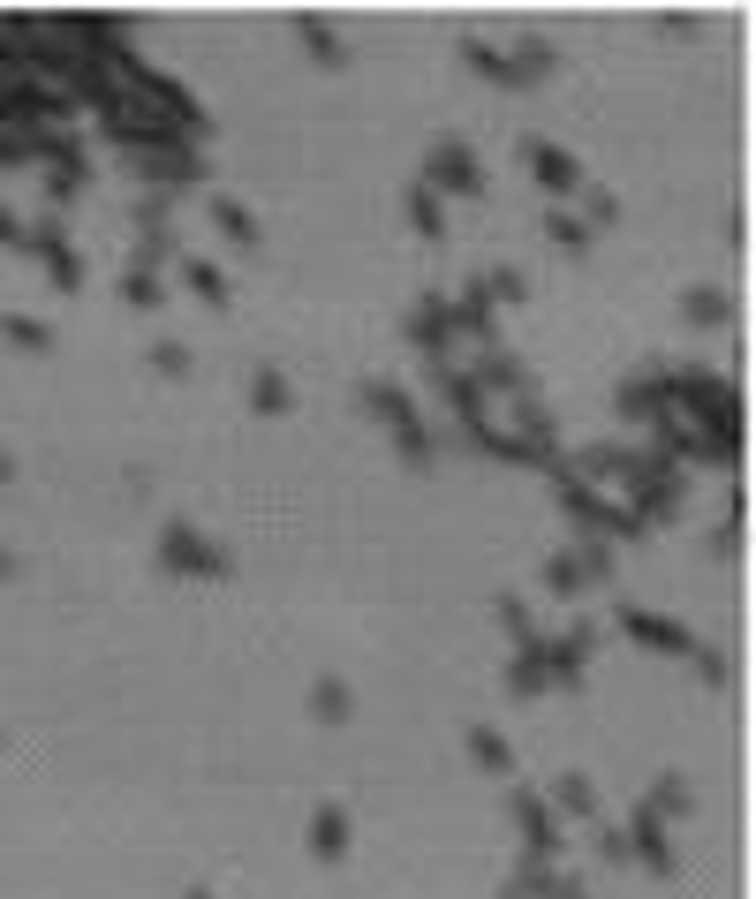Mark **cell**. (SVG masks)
Segmentation results:
<instances>
[{"instance_id":"7c38bea8","label":"cell","mask_w":756,"mask_h":899,"mask_svg":"<svg viewBox=\"0 0 756 899\" xmlns=\"http://www.w3.org/2000/svg\"><path fill=\"white\" fill-rule=\"evenodd\" d=\"M182 280H189L197 295H205V303H227V280H220L212 265H182Z\"/></svg>"},{"instance_id":"e0dca14e","label":"cell","mask_w":756,"mask_h":899,"mask_svg":"<svg viewBox=\"0 0 756 899\" xmlns=\"http://www.w3.org/2000/svg\"><path fill=\"white\" fill-rule=\"evenodd\" d=\"M121 288H129V303H144V310L159 303V280H144V272H129V280H121Z\"/></svg>"},{"instance_id":"ffe728a7","label":"cell","mask_w":756,"mask_h":899,"mask_svg":"<svg viewBox=\"0 0 756 899\" xmlns=\"http://www.w3.org/2000/svg\"><path fill=\"white\" fill-rule=\"evenodd\" d=\"M189 899H205V892H189Z\"/></svg>"},{"instance_id":"4fadbf2b","label":"cell","mask_w":756,"mask_h":899,"mask_svg":"<svg viewBox=\"0 0 756 899\" xmlns=\"http://www.w3.org/2000/svg\"><path fill=\"white\" fill-rule=\"evenodd\" d=\"M250 401H258V408H273V416H280V408H288V386H280V371H258V386H250Z\"/></svg>"},{"instance_id":"7a4b0ae2","label":"cell","mask_w":756,"mask_h":899,"mask_svg":"<svg viewBox=\"0 0 756 899\" xmlns=\"http://www.w3.org/2000/svg\"><path fill=\"white\" fill-rule=\"evenodd\" d=\"M620 628H628V635H643L651 650H688V635H681V628H666L658 612H620Z\"/></svg>"},{"instance_id":"5bb4252c","label":"cell","mask_w":756,"mask_h":899,"mask_svg":"<svg viewBox=\"0 0 756 899\" xmlns=\"http://www.w3.org/2000/svg\"><path fill=\"white\" fill-rule=\"evenodd\" d=\"M0 333L23 340V348H53V333H46V325H31V318H0Z\"/></svg>"},{"instance_id":"30bf717a","label":"cell","mask_w":756,"mask_h":899,"mask_svg":"<svg viewBox=\"0 0 756 899\" xmlns=\"http://www.w3.org/2000/svg\"><path fill=\"white\" fill-rule=\"evenodd\" d=\"M688 318H696V325H719L726 318V295L719 288H688Z\"/></svg>"},{"instance_id":"6da1fadb","label":"cell","mask_w":756,"mask_h":899,"mask_svg":"<svg viewBox=\"0 0 756 899\" xmlns=\"http://www.w3.org/2000/svg\"><path fill=\"white\" fill-rule=\"evenodd\" d=\"M167 567H182V575H227L220 544H212V537H197L189 522H174V529H167Z\"/></svg>"},{"instance_id":"277c9868","label":"cell","mask_w":756,"mask_h":899,"mask_svg":"<svg viewBox=\"0 0 756 899\" xmlns=\"http://www.w3.org/2000/svg\"><path fill=\"white\" fill-rule=\"evenodd\" d=\"M310 847L326 854V862H341V847H348V816H341V809H318V816H310Z\"/></svg>"},{"instance_id":"8992f818","label":"cell","mask_w":756,"mask_h":899,"mask_svg":"<svg viewBox=\"0 0 756 899\" xmlns=\"http://www.w3.org/2000/svg\"><path fill=\"white\" fill-rule=\"evenodd\" d=\"M545 235L560 242V250H590V227L575 220V212H560V204H552V212H545Z\"/></svg>"},{"instance_id":"9c48e42d","label":"cell","mask_w":756,"mask_h":899,"mask_svg":"<svg viewBox=\"0 0 756 899\" xmlns=\"http://www.w3.org/2000/svg\"><path fill=\"white\" fill-rule=\"evenodd\" d=\"M409 220L424 227V235H447V212L431 204V189H409Z\"/></svg>"},{"instance_id":"ac0fdd59","label":"cell","mask_w":756,"mask_h":899,"mask_svg":"<svg viewBox=\"0 0 756 899\" xmlns=\"http://www.w3.org/2000/svg\"><path fill=\"white\" fill-rule=\"evenodd\" d=\"M0 242H23V220H16V212H0Z\"/></svg>"},{"instance_id":"9a60e30c","label":"cell","mask_w":756,"mask_h":899,"mask_svg":"<svg viewBox=\"0 0 756 899\" xmlns=\"http://www.w3.org/2000/svg\"><path fill=\"white\" fill-rule=\"evenodd\" d=\"M469 748H477V764H499V771H507V748H499V733H469Z\"/></svg>"},{"instance_id":"2e32d148","label":"cell","mask_w":756,"mask_h":899,"mask_svg":"<svg viewBox=\"0 0 756 899\" xmlns=\"http://www.w3.org/2000/svg\"><path fill=\"white\" fill-rule=\"evenodd\" d=\"M152 363H159V371H167V378H182V371H189V348H174V340H159V348H152Z\"/></svg>"},{"instance_id":"8fae6325","label":"cell","mask_w":756,"mask_h":899,"mask_svg":"<svg viewBox=\"0 0 756 899\" xmlns=\"http://www.w3.org/2000/svg\"><path fill=\"white\" fill-rule=\"evenodd\" d=\"M310 711H326V718H348V688H341V680H318V688H310Z\"/></svg>"},{"instance_id":"3957f363","label":"cell","mask_w":756,"mask_h":899,"mask_svg":"<svg viewBox=\"0 0 756 899\" xmlns=\"http://www.w3.org/2000/svg\"><path fill=\"white\" fill-rule=\"evenodd\" d=\"M431 174H439V182H454V189H477V159L462 152V144H439V152H431Z\"/></svg>"},{"instance_id":"5b68a950","label":"cell","mask_w":756,"mask_h":899,"mask_svg":"<svg viewBox=\"0 0 756 899\" xmlns=\"http://www.w3.org/2000/svg\"><path fill=\"white\" fill-rule=\"evenodd\" d=\"M530 167H537V182H545V189H575V159H567V152H552V144H537V152H530Z\"/></svg>"},{"instance_id":"d6986e66","label":"cell","mask_w":756,"mask_h":899,"mask_svg":"<svg viewBox=\"0 0 756 899\" xmlns=\"http://www.w3.org/2000/svg\"><path fill=\"white\" fill-rule=\"evenodd\" d=\"M0 484H8V454H0Z\"/></svg>"},{"instance_id":"ba28073f","label":"cell","mask_w":756,"mask_h":899,"mask_svg":"<svg viewBox=\"0 0 756 899\" xmlns=\"http://www.w3.org/2000/svg\"><path fill=\"white\" fill-rule=\"evenodd\" d=\"M212 220H220V227H227V235H235V242H242V250H258V227L242 220V212H235V204H227V197H212Z\"/></svg>"},{"instance_id":"52a82bcc","label":"cell","mask_w":756,"mask_h":899,"mask_svg":"<svg viewBox=\"0 0 756 899\" xmlns=\"http://www.w3.org/2000/svg\"><path fill=\"white\" fill-rule=\"evenodd\" d=\"M303 46L318 53V61H333V68L348 61V53H341V38H333V31H326V23H318V16H303Z\"/></svg>"}]
</instances>
